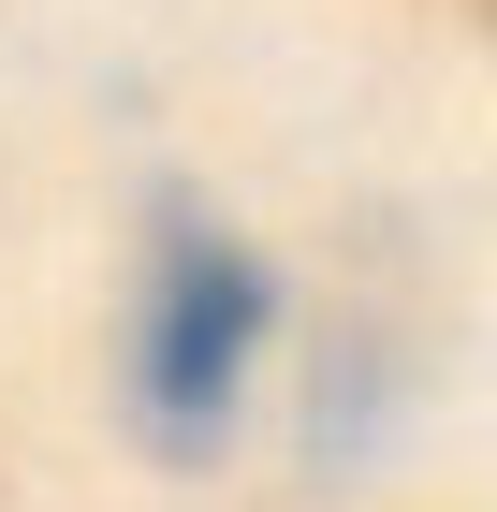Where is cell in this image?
<instances>
[{
	"label": "cell",
	"instance_id": "cell-1",
	"mask_svg": "<svg viewBox=\"0 0 497 512\" xmlns=\"http://www.w3.org/2000/svg\"><path fill=\"white\" fill-rule=\"evenodd\" d=\"M264 264L234 235H205V220H176L147 264V308H132V410H147V439H176V454H205V439L234 425V395H249V352H264Z\"/></svg>",
	"mask_w": 497,
	"mask_h": 512
}]
</instances>
